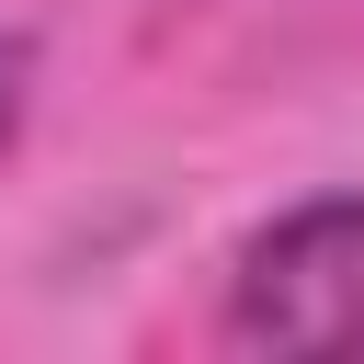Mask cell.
Wrapping results in <instances>:
<instances>
[{
  "label": "cell",
  "mask_w": 364,
  "mask_h": 364,
  "mask_svg": "<svg viewBox=\"0 0 364 364\" xmlns=\"http://www.w3.org/2000/svg\"><path fill=\"white\" fill-rule=\"evenodd\" d=\"M228 341L284 353V364L364 353V193H318V205L273 216L239 250V273H228Z\"/></svg>",
  "instance_id": "obj_1"
},
{
  "label": "cell",
  "mask_w": 364,
  "mask_h": 364,
  "mask_svg": "<svg viewBox=\"0 0 364 364\" xmlns=\"http://www.w3.org/2000/svg\"><path fill=\"white\" fill-rule=\"evenodd\" d=\"M11 125H23V57L0 46V148H11Z\"/></svg>",
  "instance_id": "obj_2"
}]
</instances>
